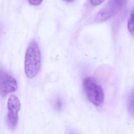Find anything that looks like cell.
Here are the masks:
<instances>
[{
  "label": "cell",
  "mask_w": 134,
  "mask_h": 134,
  "mask_svg": "<svg viewBox=\"0 0 134 134\" xmlns=\"http://www.w3.org/2000/svg\"><path fill=\"white\" fill-rule=\"evenodd\" d=\"M8 109L7 122L9 127L12 130L16 128L18 121L19 111L21 107V103L18 98L12 95L9 98L8 102Z\"/></svg>",
  "instance_id": "obj_4"
},
{
  "label": "cell",
  "mask_w": 134,
  "mask_h": 134,
  "mask_svg": "<svg viewBox=\"0 0 134 134\" xmlns=\"http://www.w3.org/2000/svg\"><path fill=\"white\" fill-rule=\"evenodd\" d=\"M127 28L129 32L131 35L134 36V12L133 10H132L128 20Z\"/></svg>",
  "instance_id": "obj_6"
},
{
  "label": "cell",
  "mask_w": 134,
  "mask_h": 134,
  "mask_svg": "<svg viewBox=\"0 0 134 134\" xmlns=\"http://www.w3.org/2000/svg\"><path fill=\"white\" fill-rule=\"evenodd\" d=\"M17 88L16 80L7 72L0 70V95L5 97L8 94L15 91Z\"/></svg>",
  "instance_id": "obj_5"
},
{
  "label": "cell",
  "mask_w": 134,
  "mask_h": 134,
  "mask_svg": "<svg viewBox=\"0 0 134 134\" xmlns=\"http://www.w3.org/2000/svg\"><path fill=\"white\" fill-rule=\"evenodd\" d=\"M55 107L58 109H59L62 108V103L60 99H58L56 100L55 103Z\"/></svg>",
  "instance_id": "obj_10"
},
{
  "label": "cell",
  "mask_w": 134,
  "mask_h": 134,
  "mask_svg": "<svg viewBox=\"0 0 134 134\" xmlns=\"http://www.w3.org/2000/svg\"><path fill=\"white\" fill-rule=\"evenodd\" d=\"M127 107L130 114L133 116L134 114V96L133 92L131 93L128 98L127 101Z\"/></svg>",
  "instance_id": "obj_7"
},
{
  "label": "cell",
  "mask_w": 134,
  "mask_h": 134,
  "mask_svg": "<svg viewBox=\"0 0 134 134\" xmlns=\"http://www.w3.org/2000/svg\"><path fill=\"white\" fill-rule=\"evenodd\" d=\"M43 2L42 1H38V0H34V1H29L28 2L30 4L34 6H37L40 5Z\"/></svg>",
  "instance_id": "obj_9"
},
{
  "label": "cell",
  "mask_w": 134,
  "mask_h": 134,
  "mask_svg": "<svg viewBox=\"0 0 134 134\" xmlns=\"http://www.w3.org/2000/svg\"><path fill=\"white\" fill-rule=\"evenodd\" d=\"M127 1H110L99 11L96 16L97 21L103 22L118 13L124 7Z\"/></svg>",
  "instance_id": "obj_3"
},
{
  "label": "cell",
  "mask_w": 134,
  "mask_h": 134,
  "mask_svg": "<svg viewBox=\"0 0 134 134\" xmlns=\"http://www.w3.org/2000/svg\"><path fill=\"white\" fill-rule=\"evenodd\" d=\"M41 65V55L39 45L33 41L30 43L25 58V73L27 77H36L40 71Z\"/></svg>",
  "instance_id": "obj_1"
},
{
  "label": "cell",
  "mask_w": 134,
  "mask_h": 134,
  "mask_svg": "<svg viewBox=\"0 0 134 134\" xmlns=\"http://www.w3.org/2000/svg\"><path fill=\"white\" fill-rule=\"evenodd\" d=\"M83 87L85 94L90 102L96 106H100L104 100V92L101 86L90 77L85 78Z\"/></svg>",
  "instance_id": "obj_2"
},
{
  "label": "cell",
  "mask_w": 134,
  "mask_h": 134,
  "mask_svg": "<svg viewBox=\"0 0 134 134\" xmlns=\"http://www.w3.org/2000/svg\"><path fill=\"white\" fill-rule=\"evenodd\" d=\"M104 1H101V0H95V1H90L89 2L93 6H98L100 5L104 2Z\"/></svg>",
  "instance_id": "obj_8"
}]
</instances>
